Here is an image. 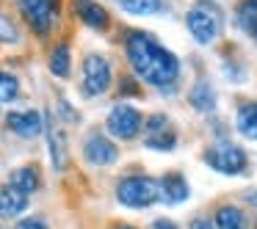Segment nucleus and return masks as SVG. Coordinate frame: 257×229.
I'll use <instances>...</instances> for the list:
<instances>
[{
  "instance_id": "f257e3e1",
  "label": "nucleus",
  "mask_w": 257,
  "mask_h": 229,
  "mask_svg": "<svg viewBox=\"0 0 257 229\" xmlns=\"http://www.w3.org/2000/svg\"><path fill=\"white\" fill-rule=\"evenodd\" d=\"M127 61L144 83L158 86V89L172 86L180 75L177 56L169 53L163 45H158L150 34H141V31L127 36Z\"/></svg>"
},
{
  "instance_id": "f03ea898",
  "label": "nucleus",
  "mask_w": 257,
  "mask_h": 229,
  "mask_svg": "<svg viewBox=\"0 0 257 229\" xmlns=\"http://www.w3.org/2000/svg\"><path fill=\"white\" fill-rule=\"evenodd\" d=\"M116 196L127 207H150L161 199V182L152 177H124L116 185Z\"/></svg>"
},
{
  "instance_id": "7ed1b4c3",
  "label": "nucleus",
  "mask_w": 257,
  "mask_h": 229,
  "mask_svg": "<svg viewBox=\"0 0 257 229\" xmlns=\"http://www.w3.org/2000/svg\"><path fill=\"white\" fill-rule=\"evenodd\" d=\"M205 163L213 168V171L227 174V177H235V174L246 171V163L249 160H246V152L240 149V146L221 141V144L210 146V149L205 152Z\"/></svg>"
},
{
  "instance_id": "20e7f679",
  "label": "nucleus",
  "mask_w": 257,
  "mask_h": 229,
  "mask_svg": "<svg viewBox=\"0 0 257 229\" xmlns=\"http://www.w3.org/2000/svg\"><path fill=\"white\" fill-rule=\"evenodd\" d=\"M185 25H188L191 36L199 45H210L218 36V12L210 3H196L188 12V17H185Z\"/></svg>"
},
{
  "instance_id": "39448f33",
  "label": "nucleus",
  "mask_w": 257,
  "mask_h": 229,
  "mask_svg": "<svg viewBox=\"0 0 257 229\" xmlns=\"http://www.w3.org/2000/svg\"><path fill=\"white\" fill-rule=\"evenodd\" d=\"M141 124H144V119H141V113L136 111L133 105H113L111 113H108L105 127L113 138L130 141L141 133Z\"/></svg>"
},
{
  "instance_id": "423d86ee",
  "label": "nucleus",
  "mask_w": 257,
  "mask_h": 229,
  "mask_svg": "<svg viewBox=\"0 0 257 229\" xmlns=\"http://www.w3.org/2000/svg\"><path fill=\"white\" fill-rule=\"evenodd\" d=\"M111 86V64L102 56H86L83 61V91L89 97H100Z\"/></svg>"
},
{
  "instance_id": "0eeeda50",
  "label": "nucleus",
  "mask_w": 257,
  "mask_h": 229,
  "mask_svg": "<svg viewBox=\"0 0 257 229\" xmlns=\"http://www.w3.org/2000/svg\"><path fill=\"white\" fill-rule=\"evenodd\" d=\"M20 9H23L28 25L36 31L39 36H45L47 31L56 23V9L58 0H20Z\"/></svg>"
},
{
  "instance_id": "6e6552de",
  "label": "nucleus",
  "mask_w": 257,
  "mask_h": 229,
  "mask_svg": "<svg viewBox=\"0 0 257 229\" xmlns=\"http://www.w3.org/2000/svg\"><path fill=\"white\" fill-rule=\"evenodd\" d=\"M174 144H177V135H174L172 127H169V119L163 116V113H155V116L147 119V138H144L147 149L169 152Z\"/></svg>"
},
{
  "instance_id": "1a4fd4ad",
  "label": "nucleus",
  "mask_w": 257,
  "mask_h": 229,
  "mask_svg": "<svg viewBox=\"0 0 257 229\" xmlns=\"http://www.w3.org/2000/svg\"><path fill=\"white\" fill-rule=\"evenodd\" d=\"M83 157L91 166H111L119 157V149L113 146V141H108L102 133H94V135H89L86 144H83Z\"/></svg>"
},
{
  "instance_id": "9d476101",
  "label": "nucleus",
  "mask_w": 257,
  "mask_h": 229,
  "mask_svg": "<svg viewBox=\"0 0 257 229\" xmlns=\"http://www.w3.org/2000/svg\"><path fill=\"white\" fill-rule=\"evenodd\" d=\"M6 124L12 133H17L20 138H36V135L45 130L42 116L36 111H12L6 116Z\"/></svg>"
},
{
  "instance_id": "9b49d317",
  "label": "nucleus",
  "mask_w": 257,
  "mask_h": 229,
  "mask_svg": "<svg viewBox=\"0 0 257 229\" xmlns=\"http://www.w3.org/2000/svg\"><path fill=\"white\" fill-rule=\"evenodd\" d=\"M25 207H28V193L14 188L12 182L0 188V218H17L20 212H25Z\"/></svg>"
},
{
  "instance_id": "f8f14e48",
  "label": "nucleus",
  "mask_w": 257,
  "mask_h": 229,
  "mask_svg": "<svg viewBox=\"0 0 257 229\" xmlns=\"http://www.w3.org/2000/svg\"><path fill=\"white\" fill-rule=\"evenodd\" d=\"M161 199L166 204H180L188 199V182L183 174H166L161 179Z\"/></svg>"
},
{
  "instance_id": "ddd939ff",
  "label": "nucleus",
  "mask_w": 257,
  "mask_h": 229,
  "mask_svg": "<svg viewBox=\"0 0 257 229\" xmlns=\"http://www.w3.org/2000/svg\"><path fill=\"white\" fill-rule=\"evenodd\" d=\"M75 12H78V17L83 20L89 28H94V31L108 28V14H105V9H102L100 3H94V0H75Z\"/></svg>"
},
{
  "instance_id": "4468645a",
  "label": "nucleus",
  "mask_w": 257,
  "mask_h": 229,
  "mask_svg": "<svg viewBox=\"0 0 257 229\" xmlns=\"http://www.w3.org/2000/svg\"><path fill=\"white\" fill-rule=\"evenodd\" d=\"M216 226L218 229H246V215L235 204H224L216 210Z\"/></svg>"
},
{
  "instance_id": "2eb2a0df",
  "label": "nucleus",
  "mask_w": 257,
  "mask_h": 229,
  "mask_svg": "<svg viewBox=\"0 0 257 229\" xmlns=\"http://www.w3.org/2000/svg\"><path fill=\"white\" fill-rule=\"evenodd\" d=\"M188 100H191V105H194L199 113H207V111H213V108H216V94H213V86L205 83V80H199V83L191 89Z\"/></svg>"
},
{
  "instance_id": "dca6fc26",
  "label": "nucleus",
  "mask_w": 257,
  "mask_h": 229,
  "mask_svg": "<svg viewBox=\"0 0 257 229\" xmlns=\"http://www.w3.org/2000/svg\"><path fill=\"white\" fill-rule=\"evenodd\" d=\"M238 28L257 42V0H243L238 9Z\"/></svg>"
},
{
  "instance_id": "f3484780",
  "label": "nucleus",
  "mask_w": 257,
  "mask_h": 229,
  "mask_svg": "<svg viewBox=\"0 0 257 229\" xmlns=\"http://www.w3.org/2000/svg\"><path fill=\"white\" fill-rule=\"evenodd\" d=\"M9 182H12L14 188H20L23 193H34V190L39 188V174H36V168L25 166V168H17Z\"/></svg>"
},
{
  "instance_id": "a211bd4d",
  "label": "nucleus",
  "mask_w": 257,
  "mask_h": 229,
  "mask_svg": "<svg viewBox=\"0 0 257 229\" xmlns=\"http://www.w3.org/2000/svg\"><path fill=\"white\" fill-rule=\"evenodd\" d=\"M238 130L246 138L257 141V105H243L238 111Z\"/></svg>"
},
{
  "instance_id": "6ab92c4d",
  "label": "nucleus",
  "mask_w": 257,
  "mask_h": 229,
  "mask_svg": "<svg viewBox=\"0 0 257 229\" xmlns=\"http://www.w3.org/2000/svg\"><path fill=\"white\" fill-rule=\"evenodd\" d=\"M116 3L127 14H136V17H147V14L161 12V0H116Z\"/></svg>"
},
{
  "instance_id": "aec40b11",
  "label": "nucleus",
  "mask_w": 257,
  "mask_h": 229,
  "mask_svg": "<svg viewBox=\"0 0 257 229\" xmlns=\"http://www.w3.org/2000/svg\"><path fill=\"white\" fill-rule=\"evenodd\" d=\"M50 72L56 78H67L69 75V47L67 45H58L50 53Z\"/></svg>"
},
{
  "instance_id": "412c9836",
  "label": "nucleus",
  "mask_w": 257,
  "mask_h": 229,
  "mask_svg": "<svg viewBox=\"0 0 257 229\" xmlns=\"http://www.w3.org/2000/svg\"><path fill=\"white\" fill-rule=\"evenodd\" d=\"M17 94H20L17 78L0 69V102H14V100H17Z\"/></svg>"
},
{
  "instance_id": "4be33fe9",
  "label": "nucleus",
  "mask_w": 257,
  "mask_h": 229,
  "mask_svg": "<svg viewBox=\"0 0 257 229\" xmlns=\"http://www.w3.org/2000/svg\"><path fill=\"white\" fill-rule=\"evenodd\" d=\"M50 155H53V166L56 168H64V141H61V135L56 133V130L50 127Z\"/></svg>"
},
{
  "instance_id": "5701e85b",
  "label": "nucleus",
  "mask_w": 257,
  "mask_h": 229,
  "mask_svg": "<svg viewBox=\"0 0 257 229\" xmlns=\"http://www.w3.org/2000/svg\"><path fill=\"white\" fill-rule=\"evenodd\" d=\"M20 39V34H17V28H14L12 23H9L3 14H0V42H6V45H12V42H17Z\"/></svg>"
},
{
  "instance_id": "b1692460",
  "label": "nucleus",
  "mask_w": 257,
  "mask_h": 229,
  "mask_svg": "<svg viewBox=\"0 0 257 229\" xmlns=\"http://www.w3.org/2000/svg\"><path fill=\"white\" fill-rule=\"evenodd\" d=\"M17 229H47V223L39 221V218H23L17 223Z\"/></svg>"
},
{
  "instance_id": "393cba45",
  "label": "nucleus",
  "mask_w": 257,
  "mask_h": 229,
  "mask_svg": "<svg viewBox=\"0 0 257 229\" xmlns=\"http://www.w3.org/2000/svg\"><path fill=\"white\" fill-rule=\"evenodd\" d=\"M152 229H177V223H172L169 218H158V221L152 223Z\"/></svg>"
},
{
  "instance_id": "a878e982",
  "label": "nucleus",
  "mask_w": 257,
  "mask_h": 229,
  "mask_svg": "<svg viewBox=\"0 0 257 229\" xmlns=\"http://www.w3.org/2000/svg\"><path fill=\"white\" fill-rule=\"evenodd\" d=\"M191 229H213V223L207 221V218H196V221L191 223Z\"/></svg>"
},
{
  "instance_id": "bb28decb",
  "label": "nucleus",
  "mask_w": 257,
  "mask_h": 229,
  "mask_svg": "<svg viewBox=\"0 0 257 229\" xmlns=\"http://www.w3.org/2000/svg\"><path fill=\"white\" fill-rule=\"evenodd\" d=\"M246 199H249V201H251V204H257V190H251V193H249V196H246Z\"/></svg>"
},
{
  "instance_id": "cd10ccee",
  "label": "nucleus",
  "mask_w": 257,
  "mask_h": 229,
  "mask_svg": "<svg viewBox=\"0 0 257 229\" xmlns=\"http://www.w3.org/2000/svg\"><path fill=\"white\" fill-rule=\"evenodd\" d=\"M113 229H136V226H124V223H119V226H113Z\"/></svg>"
}]
</instances>
